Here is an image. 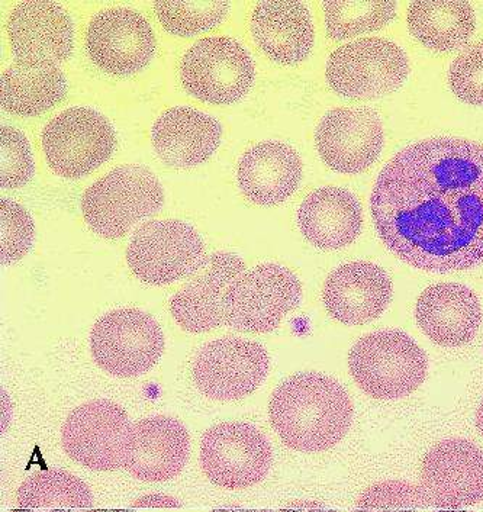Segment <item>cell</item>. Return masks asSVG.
<instances>
[{
    "mask_svg": "<svg viewBox=\"0 0 483 512\" xmlns=\"http://www.w3.org/2000/svg\"><path fill=\"white\" fill-rule=\"evenodd\" d=\"M131 423L115 402L98 399L70 412L61 433L64 452L92 470L124 468Z\"/></svg>",
    "mask_w": 483,
    "mask_h": 512,
    "instance_id": "11",
    "label": "cell"
},
{
    "mask_svg": "<svg viewBox=\"0 0 483 512\" xmlns=\"http://www.w3.org/2000/svg\"><path fill=\"white\" fill-rule=\"evenodd\" d=\"M82 512H131L127 510H90V511H82Z\"/></svg>",
    "mask_w": 483,
    "mask_h": 512,
    "instance_id": "38",
    "label": "cell"
},
{
    "mask_svg": "<svg viewBox=\"0 0 483 512\" xmlns=\"http://www.w3.org/2000/svg\"><path fill=\"white\" fill-rule=\"evenodd\" d=\"M354 381L376 399H399L411 395L427 376V356L407 334L378 331L360 338L349 354Z\"/></svg>",
    "mask_w": 483,
    "mask_h": 512,
    "instance_id": "3",
    "label": "cell"
},
{
    "mask_svg": "<svg viewBox=\"0 0 483 512\" xmlns=\"http://www.w3.org/2000/svg\"><path fill=\"white\" fill-rule=\"evenodd\" d=\"M391 299L392 282L388 273L372 263L354 262L338 267L322 289L328 314L347 325L376 320Z\"/></svg>",
    "mask_w": 483,
    "mask_h": 512,
    "instance_id": "20",
    "label": "cell"
},
{
    "mask_svg": "<svg viewBox=\"0 0 483 512\" xmlns=\"http://www.w3.org/2000/svg\"><path fill=\"white\" fill-rule=\"evenodd\" d=\"M407 22L421 44L440 53L463 47L476 27L475 11L468 2H414Z\"/></svg>",
    "mask_w": 483,
    "mask_h": 512,
    "instance_id": "27",
    "label": "cell"
},
{
    "mask_svg": "<svg viewBox=\"0 0 483 512\" xmlns=\"http://www.w3.org/2000/svg\"><path fill=\"white\" fill-rule=\"evenodd\" d=\"M476 427L483 436V401L479 405L478 411H476Z\"/></svg>",
    "mask_w": 483,
    "mask_h": 512,
    "instance_id": "36",
    "label": "cell"
},
{
    "mask_svg": "<svg viewBox=\"0 0 483 512\" xmlns=\"http://www.w3.org/2000/svg\"><path fill=\"white\" fill-rule=\"evenodd\" d=\"M221 137L222 127L217 119L188 106L167 109L151 131L160 159L180 169L208 160L220 147Z\"/></svg>",
    "mask_w": 483,
    "mask_h": 512,
    "instance_id": "22",
    "label": "cell"
},
{
    "mask_svg": "<svg viewBox=\"0 0 483 512\" xmlns=\"http://www.w3.org/2000/svg\"><path fill=\"white\" fill-rule=\"evenodd\" d=\"M90 349L96 365L118 378H135L153 369L164 352L159 322L140 309H117L93 325Z\"/></svg>",
    "mask_w": 483,
    "mask_h": 512,
    "instance_id": "8",
    "label": "cell"
},
{
    "mask_svg": "<svg viewBox=\"0 0 483 512\" xmlns=\"http://www.w3.org/2000/svg\"><path fill=\"white\" fill-rule=\"evenodd\" d=\"M449 82L460 101L483 105V43L470 45L453 61Z\"/></svg>",
    "mask_w": 483,
    "mask_h": 512,
    "instance_id": "34",
    "label": "cell"
},
{
    "mask_svg": "<svg viewBox=\"0 0 483 512\" xmlns=\"http://www.w3.org/2000/svg\"><path fill=\"white\" fill-rule=\"evenodd\" d=\"M2 148V172L0 185L3 189H14L30 182L34 175V159L27 137L21 131L3 125L0 130Z\"/></svg>",
    "mask_w": 483,
    "mask_h": 512,
    "instance_id": "33",
    "label": "cell"
},
{
    "mask_svg": "<svg viewBox=\"0 0 483 512\" xmlns=\"http://www.w3.org/2000/svg\"><path fill=\"white\" fill-rule=\"evenodd\" d=\"M254 40L270 57L282 64L307 59L314 47V25L301 2H262L251 16Z\"/></svg>",
    "mask_w": 483,
    "mask_h": 512,
    "instance_id": "24",
    "label": "cell"
},
{
    "mask_svg": "<svg viewBox=\"0 0 483 512\" xmlns=\"http://www.w3.org/2000/svg\"><path fill=\"white\" fill-rule=\"evenodd\" d=\"M410 73L407 54L385 38H363L337 48L328 59V85L344 98L366 101L398 89Z\"/></svg>",
    "mask_w": 483,
    "mask_h": 512,
    "instance_id": "7",
    "label": "cell"
},
{
    "mask_svg": "<svg viewBox=\"0 0 483 512\" xmlns=\"http://www.w3.org/2000/svg\"><path fill=\"white\" fill-rule=\"evenodd\" d=\"M16 501L19 508L12 512H72L90 507L92 492L72 473L45 470L22 483Z\"/></svg>",
    "mask_w": 483,
    "mask_h": 512,
    "instance_id": "28",
    "label": "cell"
},
{
    "mask_svg": "<svg viewBox=\"0 0 483 512\" xmlns=\"http://www.w3.org/2000/svg\"><path fill=\"white\" fill-rule=\"evenodd\" d=\"M273 463L272 446L253 425L224 423L206 431L201 465L206 478L225 489H244L266 478Z\"/></svg>",
    "mask_w": 483,
    "mask_h": 512,
    "instance_id": "12",
    "label": "cell"
},
{
    "mask_svg": "<svg viewBox=\"0 0 483 512\" xmlns=\"http://www.w3.org/2000/svg\"><path fill=\"white\" fill-rule=\"evenodd\" d=\"M212 512H295V508H289V510H215Z\"/></svg>",
    "mask_w": 483,
    "mask_h": 512,
    "instance_id": "37",
    "label": "cell"
},
{
    "mask_svg": "<svg viewBox=\"0 0 483 512\" xmlns=\"http://www.w3.org/2000/svg\"><path fill=\"white\" fill-rule=\"evenodd\" d=\"M115 131L95 109L70 108L45 125V159L57 175L77 179L101 166L114 153Z\"/></svg>",
    "mask_w": 483,
    "mask_h": 512,
    "instance_id": "9",
    "label": "cell"
},
{
    "mask_svg": "<svg viewBox=\"0 0 483 512\" xmlns=\"http://www.w3.org/2000/svg\"><path fill=\"white\" fill-rule=\"evenodd\" d=\"M302 286L295 273L279 264H260L228 288L224 321L240 333H270L301 304Z\"/></svg>",
    "mask_w": 483,
    "mask_h": 512,
    "instance_id": "5",
    "label": "cell"
},
{
    "mask_svg": "<svg viewBox=\"0 0 483 512\" xmlns=\"http://www.w3.org/2000/svg\"><path fill=\"white\" fill-rule=\"evenodd\" d=\"M325 27L333 40L379 31L394 19V2H324Z\"/></svg>",
    "mask_w": 483,
    "mask_h": 512,
    "instance_id": "29",
    "label": "cell"
},
{
    "mask_svg": "<svg viewBox=\"0 0 483 512\" xmlns=\"http://www.w3.org/2000/svg\"><path fill=\"white\" fill-rule=\"evenodd\" d=\"M315 141L327 166L356 175L369 169L381 154L382 122L370 109H333L321 119Z\"/></svg>",
    "mask_w": 483,
    "mask_h": 512,
    "instance_id": "16",
    "label": "cell"
},
{
    "mask_svg": "<svg viewBox=\"0 0 483 512\" xmlns=\"http://www.w3.org/2000/svg\"><path fill=\"white\" fill-rule=\"evenodd\" d=\"M188 430L172 417L156 415L131 427L124 469L144 482L176 478L189 456Z\"/></svg>",
    "mask_w": 483,
    "mask_h": 512,
    "instance_id": "19",
    "label": "cell"
},
{
    "mask_svg": "<svg viewBox=\"0 0 483 512\" xmlns=\"http://www.w3.org/2000/svg\"><path fill=\"white\" fill-rule=\"evenodd\" d=\"M269 418L286 446L298 452H324L349 433L353 402L334 379L315 372L299 373L273 392Z\"/></svg>",
    "mask_w": 483,
    "mask_h": 512,
    "instance_id": "2",
    "label": "cell"
},
{
    "mask_svg": "<svg viewBox=\"0 0 483 512\" xmlns=\"http://www.w3.org/2000/svg\"><path fill=\"white\" fill-rule=\"evenodd\" d=\"M246 264L233 253L212 254L201 275L186 283L170 301L177 324L189 333H208L224 322V299L228 288L240 278Z\"/></svg>",
    "mask_w": 483,
    "mask_h": 512,
    "instance_id": "18",
    "label": "cell"
},
{
    "mask_svg": "<svg viewBox=\"0 0 483 512\" xmlns=\"http://www.w3.org/2000/svg\"><path fill=\"white\" fill-rule=\"evenodd\" d=\"M357 505L367 512H417L428 507V502L420 486L389 481L370 486Z\"/></svg>",
    "mask_w": 483,
    "mask_h": 512,
    "instance_id": "32",
    "label": "cell"
},
{
    "mask_svg": "<svg viewBox=\"0 0 483 512\" xmlns=\"http://www.w3.org/2000/svg\"><path fill=\"white\" fill-rule=\"evenodd\" d=\"M295 512H367L366 510H331V508L322 507L317 502H302V504H296Z\"/></svg>",
    "mask_w": 483,
    "mask_h": 512,
    "instance_id": "35",
    "label": "cell"
},
{
    "mask_svg": "<svg viewBox=\"0 0 483 512\" xmlns=\"http://www.w3.org/2000/svg\"><path fill=\"white\" fill-rule=\"evenodd\" d=\"M8 35L16 59L24 63L54 66L72 54V18L54 2L19 3L9 16Z\"/></svg>",
    "mask_w": 483,
    "mask_h": 512,
    "instance_id": "17",
    "label": "cell"
},
{
    "mask_svg": "<svg viewBox=\"0 0 483 512\" xmlns=\"http://www.w3.org/2000/svg\"><path fill=\"white\" fill-rule=\"evenodd\" d=\"M415 318L425 336L444 347L465 346L478 334L482 308L478 296L459 283H439L421 293Z\"/></svg>",
    "mask_w": 483,
    "mask_h": 512,
    "instance_id": "21",
    "label": "cell"
},
{
    "mask_svg": "<svg viewBox=\"0 0 483 512\" xmlns=\"http://www.w3.org/2000/svg\"><path fill=\"white\" fill-rule=\"evenodd\" d=\"M66 77L53 64L16 61L2 74V106L16 115H38L66 95Z\"/></svg>",
    "mask_w": 483,
    "mask_h": 512,
    "instance_id": "26",
    "label": "cell"
},
{
    "mask_svg": "<svg viewBox=\"0 0 483 512\" xmlns=\"http://www.w3.org/2000/svg\"><path fill=\"white\" fill-rule=\"evenodd\" d=\"M183 86L201 101L237 102L254 80L249 51L230 37L202 38L186 51L180 64Z\"/></svg>",
    "mask_w": 483,
    "mask_h": 512,
    "instance_id": "10",
    "label": "cell"
},
{
    "mask_svg": "<svg viewBox=\"0 0 483 512\" xmlns=\"http://www.w3.org/2000/svg\"><path fill=\"white\" fill-rule=\"evenodd\" d=\"M362 208L353 193L321 188L299 206L298 222L309 243L322 250L350 246L362 230Z\"/></svg>",
    "mask_w": 483,
    "mask_h": 512,
    "instance_id": "25",
    "label": "cell"
},
{
    "mask_svg": "<svg viewBox=\"0 0 483 512\" xmlns=\"http://www.w3.org/2000/svg\"><path fill=\"white\" fill-rule=\"evenodd\" d=\"M206 260L201 235L191 225L177 220L141 225L127 250L131 272L148 285H169L195 275Z\"/></svg>",
    "mask_w": 483,
    "mask_h": 512,
    "instance_id": "6",
    "label": "cell"
},
{
    "mask_svg": "<svg viewBox=\"0 0 483 512\" xmlns=\"http://www.w3.org/2000/svg\"><path fill=\"white\" fill-rule=\"evenodd\" d=\"M370 211L385 246L425 272L483 263V146L431 138L404 148L376 180Z\"/></svg>",
    "mask_w": 483,
    "mask_h": 512,
    "instance_id": "1",
    "label": "cell"
},
{
    "mask_svg": "<svg viewBox=\"0 0 483 512\" xmlns=\"http://www.w3.org/2000/svg\"><path fill=\"white\" fill-rule=\"evenodd\" d=\"M164 201L159 179L143 166L117 167L82 198L83 217L96 234L121 238L138 221L156 214Z\"/></svg>",
    "mask_w": 483,
    "mask_h": 512,
    "instance_id": "4",
    "label": "cell"
},
{
    "mask_svg": "<svg viewBox=\"0 0 483 512\" xmlns=\"http://www.w3.org/2000/svg\"><path fill=\"white\" fill-rule=\"evenodd\" d=\"M164 30L179 37L201 34L221 24L228 2H157L154 5Z\"/></svg>",
    "mask_w": 483,
    "mask_h": 512,
    "instance_id": "30",
    "label": "cell"
},
{
    "mask_svg": "<svg viewBox=\"0 0 483 512\" xmlns=\"http://www.w3.org/2000/svg\"><path fill=\"white\" fill-rule=\"evenodd\" d=\"M437 512H469V511H462V510H443V511H437Z\"/></svg>",
    "mask_w": 483,
    "mask_h": 512,
    "instance_id": "39",
    "label": "cell"
},
{
    "mask_svg": "<svg viewBox=\"0 0 483 512\" xmlns=\"http://www.w3.org/2000/svg\"><path fill=\"white\" fill-rule=\"evenodd\" d=\"M302 161L292 147L264 141L251 147L238 164V185L250 201L276 205L298 189Z\"/></svg>",
    "mask_w": 483,
    "mask_h": 512,
    "instance_id": "23",
    "label": "cell"
},
{
    "mask_svg": "<svg viewBox=\"0 0 483 512\" xmlns=\"http://www.w3.org/2000/svg\"><path fill=\"white\" fill-rule=\"evenodd\" d=\"M86 47L96 66L127 76L140 72L153 59L156 37L143 15L132 9L112 8L93 16Z\"/></svg>",
    "mask_w": 483,
    "mask_h": 512,
    "instance_id": "14",
    "label": "cell"
},
{
    "mask_svg": "<svg viewBox=\"0 0 483 512\" xmlns=\"http://www.w3.org/2000/svg\"><path fill=\"white\" fill-rule=\"evenodd\" d=\"M421 491L428 505L459 508L483 501V452L463 439L441 441L423 460Z\"/></svg>",
    "mask_w": 483,
    "mask_h": 512,
    "instance_id": "15",
    "label": "cell"
},
{
    "mask_svg": "<svg viewBox=\"0 0 483 512\" xmlns=\"http://www.w3.org/2000/svg\"><path fill=\"white\" fill-rule=\"evenodd\" d=\"M269 366V356L259 343L220 338L206 344L196 356L193 381L208 398L237 401L260 388Z\"/></svg>",
    "mask_w": 483,
    "mask_h": 512,
    "instance_id": "13",
    "label": "cell"
},
{
    "mask_svg": "<svg viewBox=\"0 0 483 512\" xmlns=\"http://www.w3.org/2000/svg\"><path fill=\"white\" fill-rule=\"evenodd\" d=\"M0 260L15 263L30 251L35 227L30 212L16 202L0 199Z\"/></svg>",
    "mask_w": 483,
    "mask_h": 512,
    "instance_id": "31",
    "label": "cell"
}]
</instances>
